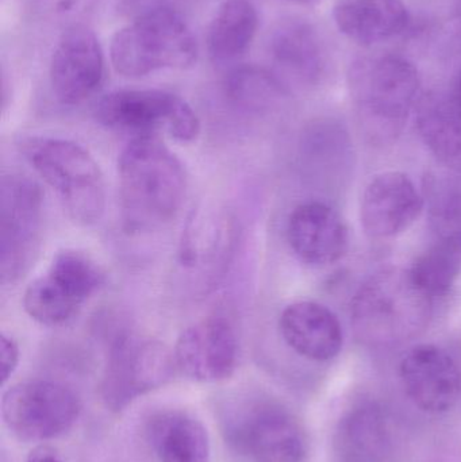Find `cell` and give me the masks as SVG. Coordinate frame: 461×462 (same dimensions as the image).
Wrapping results in <instances>:
<instances>
[{"label": "cell", "mask_w": 461, "mask_h": 462, "mask_svg": "<svg viewBox=\"0 0 461 462\" xmlns=\"http://www.w3.org/2000/svg\"><path fill=\"white\" fill-rule=\"evenodd\" d=\"M122 227L127 234L161 229L176 218L187 195L183 162L156 135H140L119 156Z\"/></svg>", "instance_id": "cell-1"}, {"label": "cell", "mask_w": 461, "mask_h": 462, "mask_svg": "<svg viewBox=\"0 0 461 462\" xmlns=\"http://www.w3.org/2000/svg\"><path fill=\"white\" fill-rule=\"evenodd\" d=\"M419 89V70L403 57L387 54L355 62L349 91L363 135L375 145L397 140Z\"/></svg>", "instance_id": "cell-2"}, {"label": "cell", "mask_w": 461, "mask_h": 462, "mask_svg": "<svg viewBox=\"0 0 461 462\" xmlns=\"http://www.w3.org/2000/svg\"><path fill=\"white\" fill-rule=\"evenodd\" d=\"M19 149L72 221L84 226L100 221L106 208L105 179L87 149L73 141L42 135L24 138Z\"/></svg>", "instance_id": "cell-3"}, {"label": "cell", "mask_w": 461, "mask_h": 462, "mask_svg": "<svg viewBox=\"0 0 461 462\" xmlns=\"http://www.w3.org/2000/svg\"><path fill=\"white\" fill-rule=\"evenodd\" d=\"M432 296L410 271L386 269L367 280L352 303V323L360 337L373 342L405 341L429 323Z\"/></svg>", "instance_id": "cell-4"}, {"label": "cell", "mask_w": 461, "mask_h": 462, "mask_svg": "<svg viewBox=\"0 0 461 462\" xmlns=\"http://www.w3.org/2000/svg\"><path fill=\"white\" fill-rule=\"evenodd\" d=\"M110 51L116 72L141 78L165 68L192 67L198 43L186 19L173 8L161 5L119 30L111 41Z\"/></svg>", "instance_id": "cell-5"}, {"label": "cell", "mask_w": 461, "mask_h": 462, "mask_svg": "<svg viewBox=\"0 0 461 462\" xmlns=\"http://www.w3.org/2000/svg\"><path fill=\"white\" fill-rule=\"evenodd\" d=\"M222 434L245 462H305L309 439L300 420L283 404L249 399L224 410Z\"/></svg>", "instance_id": "cell-6"}, {"label": "cell", "mask_w": 461, "mask_h": 462, "mask_svg": "<svg viewBox=\"0 0 461 462\" xmlns=\"http://www.w3.org/2000/svg\"><path fill=\"white\" fill-rule=\"evenodd\" d=\"M176 372L175 356L167 345L149 337L121 334L108 350L100 398L110 411H124L141 396L167 385Z\"/></svg>", "instance_id": "cell-7"}, {"label": "cell", "mask_w": 461, "mask_h": 462, "mask_svg": "<svg viewBox=\"0 0 461 462\" xmlns=\"http://www.w3.org/2000/svg\"><path fill=\"white\" fill-rule=\"evenodd\" d=\"M97 122L107 129L134 137L170 135L192 143L200 133V121L191 106L172 92L160 89H122L111 92L95 107Z\"/></svg>", "instance_id": "cell-8"}, {"label": "cell", "mask_w": 461, "mask_h": 462, "mask_svg": "<svg viewBox=\"0 0 461 462\" xmlns=\"http://www.w3.org/2000/svg\"><path fill=\"white\" fill-rule=\"evenodd\" d=\"M105 282L102 269L86 253L62 250L54 255L46 273L24 291V311L40 325H65Z\"/></svg>", "instance_id": "cell-9"}, {"label": "cell", "mask_w": 461, "mask_h": 462, "mask_svg": "<svg viewBox=\"0 0 461 462\" xmlns=\"http://www.w3.org/2000/svg\"><path fill=\"white\" fill-rule=\"evenodd\" d=\"M81 402L67 385L49 380L18 383L2 401L5 425L19 441L34 444L67 434L78 422Z\"/></svg>", "instance_id": "cell-10"}, {"label": "cell", "mask_w": 461, "mask_h": 462, "mask_svg": "<svg viewBox=\"0 0 461 462\" xmlns=\"http://www.w3.org/2000/svg\"><path fill=\"white\" fill-rule=\"evenodd\" d=\"M43 198L32 179L8 175L0 186V276L15 284L29 271L40 249Z\"/></svg>", "instance_id": "cell-11"}, {"label": "cell", "mask_w": 461, "mask_h": 462, "mask_svg": "<svg viewBox=\"0 0 461 462\" xmlns=\"http://www.w3.org/2000/svg\"><path fill=\"white\" fill-rule=\"evenodd\" d=\"M176 368L197 383H221L235 374L240 357L238 337L225 317H208L189 326L173 347Z\"/></svg>", "instance_id": "cell-12"}, {"label": "cell", "mask_w": 461, "mask_h": 462, "mask_svg": "<svg viewBox=\"0 0 461 462\" xmlns=\"http://www.w3.org/2000/svg\"><path fill=\"white\" fill-rule=\"evenodd\" d=\"M105 61L97 35L83 24H73L60 38L51 62L54 97L65 106L88 99L103 80Z\"/></svg>", "instance_id": "cell-13"}, {"label": "cell", "mask_w": 461, "mask_h": 462, "mask_svg": "<svg viewBox=\"0 0 461 462\" xmlns=\"http://www.w3.org/2000/svg\"><path fill=\"white\" fill-rule=\"evenodd\" d=\"M400 376L405 393L422 411L443 414L459 402V366L446 350L435 345H420L406 353L401 361Z\"/></svg>", "instance_id": "cell-14"}, {"label": "cell", "mask_w": 461, "mask_h": 462, "mask_svg": "<svg viewBox=\"0 0 461 462\" xmlns=\"http://www.w3.org/2000/svg\"><path fill=\"white\" fill-rule=\"evenodd\" d=\"M424 199L416 184L402 172H384L371 180L363 195L360 218L375 239L403 233L420 218Z\"/></svg>", "instance_id": "cell-15"}, {"label": "cell", "mask_w": 461, "mask_h": 462, "mask_svg": "<svg viewBox=\"0 0 461 462\" xmlns=\"http://www.w3.org/2000/svg\"><path fill=\"white\" fill-rule=\"evenodd\" d=\"M237 236V224L227 211L199 208L181 234L179 263L191 273H218L232 257Z\"/></svg>", "instance_id": "cell-16"}, {"label": "cell", "mask_w": 461, "mask_h": 462, "mask_svg": "<svg viewBox=\"0 0 461 462\" xmlns=\"http://www.w3.org/2000/svg\"><path fill=\"white\" fill-rule=\"evenodd\" d=\"M287 239L295 255L309 265H329L348 249V229L343 218L319 202L303 203L292 211Z\"/></svg>", "instance_id": "cell-17"}, {"label": "cell", "mask_w": 461, "mask_h": 462, "mask_svg": "<svg viewBox=\"0 0 461 462\" xmlns=\"http://www.w3.org/2000/svg\"><path fill=\"white\" fill-rule=\"evenodd\" d=\"M268 54L281 79L313 84L327 67V45L314 26L300 19L281 22L271 34Z\"/></svg>", "instance_id": "cell-18"}, {"label": "cell", "mask_w": 461, "mask_h": 462, "mask_svg": "<svg viewBox=\"0 0 461 462\" xmlns=\"http://www.w3.org/2000/svg\"><path fill=\"white\" fill-rule=\"evenodd\" d=\"M279 328L286 344L308 360H333L343 347V328L337 317L314 301L290 304L281 312Z\"/></svg>", "instance_id": "cell-19"}, {"label": "cell", "mask_w": 461, "mask_h": 462, "mask_svg": "<svg viewBox=\"0 0 461 462\" xmlns=\"http://www.w3.org/2000/svg\"><path fill=\"white\" fill-rule=\"evenodd\" d=\"M336 462H390L394 450L392 426L376 404L352 409L335 434Z\"/></svg>", "instance_id": "cell-20"}, {"label": "cell", "mask_w": 461, "mask_h": 462, "mask_svg": "<svg viewBox=\"0 0 461 462\" xmlns=\"http://www.w3.org/2000/svg\"><path fill=\"white\" fill-rule=\"evenodd\" d=\"M336 26L354 42L378 45L408 27L410 15L402 0H344L333 11Z\"/></svg>", "instance_id": "cell-21"}, {"label": "cell", "mask_w": 461, "mask_h": 462, "mask_svg": "<svg viewBox=\"0 0 461 462\" xmlns=\"http://www.w3.org/2000/svg\"><path fill=\"white\" fill-rule=\"evenodd\" d=\"M149 442L159 462H208L210 437L207 429L184 411L157 412L149 420Z\"/></svg>", "instance_id": "cell-22"}, {"label": "cell", "mask_w": 461, "mask_h": 462, "mask_svg": "<svg viewBox=\"0 0 461 462\" xmlns=\"http://www.w3.org/2000/svg\"><path fill=\"white\" fill-rule=\"evenodd\" d=\"M259 26V15L251 0H226L217 11L207 34L211 61L230 67L240 61Z\"/></svg>", "instance_id": "cell-23"}, {"label": "cell", "mask_w": 461, "mask_h": 462, "mask_svg": "<svg viewBox=\"0 0 461 462\" xmlns=\"http://www.w3.org/2000/svg\"><path fill=\"white\" fill-rule=\"evenodd\" d=\"M417 126L428 148L443 162L461 156V108L451 95L429 94L417 111Z\"/></svg>", "instance_id": "cell-24"}, {"label": "cell", "mask_w": 461, "mask_h": 462, "mask_svg": "<svg viewBox=\"0 0 461 462\" xmlns=\"http://www.w3.org/2000/svg\"><path fill=\"white\" fill-rule=\"evenodd\" d=\"M410 272L428 295H446L461 272V231L446 234L417 258Z\"/></svg>", "instance_id": "cell-25"}, {"label": "cell", "mask_w": 461, "mask_h": 462, "mask_svg": "<svg viewBox=\"0 0 461 462\" xmlns=\"http://www.w3.org/2000/svg\"><path fill=\"white\" fill-rule=\"evenodd\" d=\"M227 97L246 108H264L284 95V83L271 70L259 67H237L225 81Z\"/></svg>", "instance_id": "cell-26"}, {"label": "cell", "mask_w": 461, "mask_h": 462, "mask_svg": "<svg viewBox=\"0 0 461 462\" xmlns=\"http://www.w3.org/2000/svg\"><path fill=\"white\" fill-rule=\"evenodd\" d=\"M45 13L62 19H75L91 13L105 0H37Z\"/></svg>", "instance_id": "cell-27"}, {"label": "cell", "mask_w": 461, "mask_h": 462, "mask_svg": "<svg viewBox=\"0 0 461 462\" xmlns=\"http://www.w3.org/2000/svg\"><path fill=\"white\" fill-rule=\"evenodd\" d=\"M19 357H21V352H19V346L15 339L3 333L2 336H0L2 384H5V383L10 380V377L13 376L14 372L16 371V368H18Z\"/></svg>", "instance_id": "cell-28"}, {"label": "cell", "mask_w": 461, "mask_h": 462, "mask_svg": "<svg viewBox=\"0 0 461 462\" xmlns=\"http://www.w3.org/2000/svg\"><path fill=\"white\" fill-rule=\"evenodd\" d=\"M24 462H64L61 460L56 450L48 447H38L30 453Z\"/></svg>", "instance_id": "cell-29"}, {"label": "cell", "mask_w": 461, "mask_h": 462, "mask_svg": "<svg viewBox=\"0 0 461 462\" xmlns=\"http://www.w3.org/2000/svg\"><path fill=\"white\" fill-rule=\"evenodd\" d=\"M449 95H451L454 102L461 108V70L456 79H455L454 86H452L451 94Z\"/></svg>", "instance_id": "cell-30"}]
</instances>
